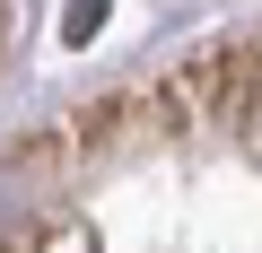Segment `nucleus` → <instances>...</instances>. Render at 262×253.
Here are the masks:
<instances>
[{
  "label": "nucleus",
  "instance_id": "1",
  "mask_svg": "<svg viewBox=\"0 0 262 253\" xmlns=\"http://www.w3.org/2000/svg\"><path fill=\"white\" fill-rule=\"evenodd\" d=\"M96 27H105V0H70V9H61V35L70 44H88Z\"/></svg>",
  "mask_w": 262,
  "mask_h": 253
}]
</instances>
